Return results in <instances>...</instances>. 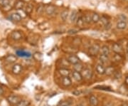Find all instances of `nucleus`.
<instances>
[{
    "label": "nucleus",
    "instance_id": "1",
    "mask_svg": "<svg viewBox=\"0 0 128 106\" xmlns=\"http://www.w3.org/2000/svg\"><path fill=\"white\" fill-rule=\"evenodd\" d=\"M101 48L98 44H94L88 48V54L91 56H96L99 54Z\"/></svg>",
    "mask_w": 128,
    "mask_h": 106
},
{
    "label": "nucleus",
    "instance_id": "2",
    "mask_svg": "<svg viewBox=\"0 0 128 106\" xmlns=\"http://www.w3.org/2000/svg\"><path fill=\"white\" fill-rule=\"evenodd\" d=\"M11 0H0V6L4 12H8L12 9Z\"/></svg>",
    "mask_w": 128,
    "mask_h": 106
},
{
    "label": "nucleus",
    "instance_id": "3",
    "mask_svg": "<svg viewBox=\"0 0 128 106\" xmlns=\"http://www.w3.org/2000/svg\"><path fill=\"white\" fill-rule=\"evenodd\" d=\"M7 100H8L9 103H11L12 105L16 106L18 102L22 100V99H21V98L19 97L18 96H16V95H12V96H9L7 97Z\"/></svg>",
    "mask_w": 128,
    "mask_h": 106
},
{
    "label": "nucleus",
    "instance_id": "4",
    "mask_svg": "<svg viewBox=\"0 0 128 106\" xmlns=\"http://www.w3.org/2000/svg\"><path fill=\"white\" fill-rule=\"evenodd\" d=\"M81 74H82L83 78L86 79V80H90L92 77V71L89 68H83Z\"/></svg>",
    "mask_w": 128,
    "mask_h": 106
},
{
    "label": "nucleus",
    "instance_id": "5",
    "mask_svg": "<svg viewBox=\"0 0 128 106\" xmlns=\"http://www.w3.org/2000/svg\"><path fill=\"white\" fill-rule=\"evenodd\" d=\"M16 54L18 57H22V58H30L32 56L29 51H24V50H17L16 51Z\"/></svg>",
    "mask_w": 128,
    "mask_h": 106
},
{
    "label": "nucleus",
    "instance_id": "6",
    "mask_svg": "<svg viewBox=\"0 0 128 106\" xmlns=\"http://www.w3.org/2000/svg\"><path fill=\"white\" fill-rule=\"evenodd\" d=\"M67 60H68V62L69 64H70L72 65H76L80 62V58H78V56L76 55H73H73L69 56L68 57V58H67Z\"/></svg>",
    "mask_w": 128,
    "mask_h": 106
},
{
    "label": "nucleus",
    "instance_id": "7",
    "mask_svg": "<svg viewBox=\"0 0 128 106\" xmlns=\"http://www.w3.org/2000/svg\"><path fill=\"white\" fill-rule=\"evenodd\" d=\"M71 75L73 76V79L75 80H76L77 82H80V81H82V79H83L81 72H78V71L73 70V72L71 73Z\"/></svg>",
    "mask_w": 128,
    "mask_h": 106
},
{
    "label": "nucleus",
    "instance_id": "8",
    "mask_svg": "<svg viewBox=\"0 0 128 106\" xmlns=\"http://www.w3.org/2000/svg\"><path fill=\"white\" fill-rule=\"evenodd\" d=\"M61 83L64 87H70L72 85V80L71 78L69 76H66V77H62L61 79Z\"/></svg>",
    "mask_w": 128,
    "mask_h": 106
},
{
    "label": "nucleus",
    "instance_id": "9",
    "mask_svg": "<svg viewBox=\"0 0 128 106\" xmlns=\"http://www.w3.org/2000/svg\"><path fill=\"white\" fill-rule=\"evenodd\" d=\"M22 66L18 64H16L13 66L12 69V72L14 74V75H18L22 73Z\"/></svg>",
    "mask_w": 128,
    "mask_h": 106
},
{
    "label": "nucleus",
    "instance_id": "10",
    "mask_svg": "<svg viewBox=\"0 0 128 106\" xmlns=\"http://www.w3.org/2000/svg\"><path fill=\"white\" fill-rule=\"evenodd\" d=\"M96 70L97 74L100 75V76H102L105 74V67L104 66V65L100 63L96 66Z\"/></svg>",
    "mask_w": 128,
    "mask_h": 106
},
{
    "label": "nucleus",
    "instance_id": "11",
    "mask_svg": "<svg viewBox=\"0 0 128 106\" xmlns=\"http://www.w3.org/2000/svg\"><path fill=\"white\" fill-rule=\"evenodd\" d=\"M11 38L14 41H19L22 38V34L18 31H14L11 34Z\"/></svg>",
    "mask_w": 128,
    "mask_h": 106
},
{
    "label": "nucleus",
    "instance_id": "12",
    "mask_svg": "<svg viewBox=\"0 0 128 106\" xmlns=\"http://www.w3.org/2000/svg\"><path fill=\"white\" fill-rule=\"evenodd\" d=\"M112 51H114L115 54H120L122 53V47L118 43H114L112 44Z\"/></svg>",
    "mask_w": 128,
    "mask_h": 106
},
{
    "label": "nucleus",
    "instance_id": "13",
    "mask_svg": "<svg viewBox=\"0 0 128 106\" xmlns=\"http://www.w3.org/2000/svg\"><path fill=\"white\" fill-rule=\"evenodd\" d=\"M58 74L62 76V77H66V76H69L70 74H71V72L70 70L67 68H60L58 69Z\"/></svg>",
    "mask_w": 128,
    "mask_h": 106
},
{
    "label": "nucleus",
    "instance_id": "14",
    "mask_svg": "<svg viewBox=\"0 0 128 106\" xmlns=\"http://www.w3.org/2000/svg\"><path fill=\"white\" fill-rule=\"evenodd\" d=\"M22 16L20 15L18 13H14V14H11L10 16H9V18L12 21V22H19L22 21Z\"/></svg>",
    "mask_w": 128,
    "mask_h": 106
},
{
    "label": "nucleus",
    "instance_id": "15",
    "mask_svg": "<svg viewBox=\"0 0 128 106\" xmlns=\"http://www.w3.org/2000/svg\"><path fill=\"white\" fill-rule=\"evenodd\" d=\"M25 2L24 0H16L14 3V9L16 10H20L22 9L24 6Z\"/></svg>",
    "mask_w": 128,
    "mask_h": 106
},
{
    "label": "nucleus",
    "instance_id": "16",
    "mask_svg": "<svg viewBox=\"0 0 128 106\" xmlns=\"http://www.w3.org/2000/svg\"><path fill=\"white\" fill-rule=\"evenodd\" d=\"M56 10V8L54 5L50 4L48 6H47L46 8V14L48 15H52L55 13Z\"/></svg>",
    "mask_w": 128,
    "mask_h": 106
},
{
    "label": "nucleus",
    "instance_id": "17",
    "mask_svg": "<svg viewBox=\"0 0 128 106\" xmlns=\"http://www.w3.org/2000/svg\"><path fill=\"white\" fill-rule=\"evenodd\" d=\"M89 102H90V104L92 106H98L99 100H98V98L96 97V96L91 95L89 98Z\"/></svg>",
    "mask_w": 128,
    "mask_h": 106
},
{
    "label": "nucleus",
    "instance_id": "18",
    "mask_svg": "<svg viewBox=\"0 0 128 106\" xmlns=\"http://www.w3.org/2000/svg\"><path fill=\"white\" fill-rule=\"evenodd\" d=\"M99 60H100V64H102L104 65L105 64H108L109 62V60H110L109 56H106L101 54L100 56H99Z\"/></svg>",
    "mask_w": 128,
    "mask_h": 106
},
{
    "label": "nucleus",
    "instance_id": "19",
    "mask_svg": "<svg viewBox=\"0 0 128 106\" xmlns=\"http://www.w3.org/2000/svg\"><path fill=\"white\" fill-rule=\"evenodd\" d=\"M16 60H17L16 56L13 55V54H9V55L7 56L6 57V58H5L6 62L9 63V64H13L14 62H16Z\"/></svg>",
    "mask_w": 128,
    "mask_h": 106
},
{
    "label": "nucleus",
    "instance_id": "20",
    "mask_svg": "<svg viewBox=\"0 0 128 106\" xmlns=\"http://www.w3.org/2000/svg\"><path fill=\"white\" fill-rule=\"evenodd\" d=\"M78 12L76 10H73L70 16V20L72 23H76L78 20Z\"/></svg>",
    "mask_w": 128,
    "mask_h": 106
},
{
    "label": "nucleus",
    "instance_id": "21",
    "mask_svg": "<svg viewBox=\"0 0 128 106\" xmlns=\"http://www.w3.org/2000/svg\"><path fill=\"white\" fill-rule=\"evenodd\" d=\"M115 71V69L113 66H108L107 68H105V75L108 76H110L112 75H113Z\"/></svg>",
    "mask_w": 128,
    "mask_h": 106
},
{
    "label": "nucleus",
    "instance_id": "22",
    "mask_svg": "<svg viewBox=\"0 0 128 106\" xmlns=\"http://www.w3.org/2000/svg\"><path fill=\"white\" fill-rule=\"evenodd\" d=\"M128 26V24H127V22H121L120 21L117 23V25H116V27L119 30H124Z\"/></svg>",
    "mask_w": 128,
    "mask_h": 106
},
{
    "label": "nucleus",
    "instance_id": "23",
    "mask_svg": "<svg viewBox=\"0 0 128 106\" xmlns=\"http://www.w3.org/2000/svg\"><path fill=\"white\" fill-rule=\"evenodd\" d=\"M101 53L102 54H104L106 56H109L110 54V49L109 48V46H107V45H104L101 47Z\"/></svg>",
    "mask_w": 128,
    "mask_h": 106
},
{
    "label": "nucleus",
    "instance_id": "24",
    "mask_svg": "<svg viewBox=\"0 0 128 106\" xmlns=\"http://www.w3.org/2000/svg\"><path fill=\"white\" fill-rule=\"evenodd\" d=\"M83 65L80 62L77 64L73 65V70L78 71V72H82V70H83Z\"/></svg>",
    "mask_w": 128,
    "mask_h": 106
},
{
    "label": "nucleus",
    "instance_id": "25",
    "mask_svg": "<svg viewBox=\"0 0 128 106\" xmlns=\"http://www.w3.org/2000/svg\"><path fill=\"white\" fill-rule=\"evenodd\" d=\"M68 14L69 12L68 10H67V9L64 10V11H63V12H61V14H60V18H61V19H62L64 22H66V21L67 20V18L68 17Z\"/></svg>",
    "mask_w": 128,
    "mask_h": 106
},
{
    "label": "nucleus",
    "instance_id": "26",
    "mask_svg": "<svg viewBox=\"0 0 128 106\" xmlns=\"http://www.w3.org/2000/svg\"><path fill=\"white\" fill-rule=\"evenodd\" d=\"M100 16L99 14H97V13L92 14V22L93 23L97 24L98 22H100Z\"/></svg>",
    "mask_w": 128,
    "mask_h": 106
},
{
    "label": "nucleus",
    "instance_id": "27",
    "mask_svg": "<svg viewBox=\"0 0 128 106\" xmlns=\"http://www.w3.org/2000/svg\"><path fill=\"white\" fill-rule=\"evenodd\" d=\"M44 9H45V6L43 4H38L36 8V13L38 14H41L43 12H44Z\"/></svg>",
    "mask_w": 128,
    "mask_h": 106
},
{
    "label": "nucleus",
    "instance_id": "28",
    "mask_svg": "<svg viewBox=\"0 0 128 106\" xmlns=\"http://www.w3.org/2000/svg\"><path fill=\"white\" fill-rule=\"evenodd\" d=\"M33 8H34L33 7V5L31 3H28L26 5V8H25V12L27 14H30L32 12V11H33Z\"/></svg>",
    "mask_w": 128,
    "mask_h": 106
},
{
    "label": "nucleus",
    "instance_id": "29",
    "mask_svg": "<svg viewBox=\"0 0 128 106\" xmlns=\"http://www.w3.org/2000/svg\"><path fill=\"white\" fill-rule=\"evenodd\" d=\"M84 23H85V22H84L83 17H82V16L78 17V20H77V22H76V25H77L78 26H79V27H82V26H84Z\"/></svg>",
    "mask_w": 128,
    "mask_h": 106
},
{
    "label": "nucleus",
    "instance_id": "30",
    "mask_svg": "<svg viewBox=\"0 0 128 106\" xmlns=\"http://www.w3.org/2000/svg\"><path fill=\"white\" fill-rule=\"evenodd\" d=\"M30 105V102L27 100H22L16 105V106H28Z\"/></svg>",
    "mask_w": 128,
    "mask_h": 106
},
{
    "label": "nucleus",
    "instance_id": "31",
    "mask_svg": "<svg viewBox=\"0 0 128 106\" xmlns=\"http://www.w3.org/2000/svg\"><path fill=\"white\" fill-rule=\"evenodd\" d=\"M83 19H84V22H85V23L88 24H90L92 22V16L90 15H89V14H86L84 17H83Z\"/></svg>",
    "mask_w": 128,
    "mask_h": 106
},
{
    "label": "nucleus",
    "instance_id": "32",
    "mask_svg": "<svg viewBox=\"0 0 128 106\" xmlns=\"http://www.w3.org/2000/svg\"><path fill=\"white\" fill-rule=\"evenodd\" d=\"M100 21L101 22H102V24L104 25V26H106V25H108L109 23H110L109 19L107 18L106 16H102V17H100Z\"/></svg>",
    "mask_w": 128,
    "mask_h": 106
},
{
    "label": "nucleus",
    "instance_id": "33",
    "mask_svg": "<svg viewBox=\"0 0 128 106\" xmlns=\"http://www.w3.org/2000/svg\"><path fill=\"white\" fill-rule=\"evenodd\" d=\"M113 60L115 62H120L121 60H122V56L120 55V54H115L113 56Z\"/></svg>",
    "mask_w": 128,
    "mask_h": 106
},
{
    "label": "nucleus",
    "instance_id": "34",
    "mask_svg": "<svg viewBox=\"0 0 128 106\" xmlns=\"http://www.w3.org/2000/svg\"><path fill=\"white\" fill-rule=\"evenodd\" d=\"M113 76L115 79H120L122 78V73L120 70H115Z\"/></svg>",
    "mask_w": 128,
    "mask_h": 106
},
{
    "label": "nucleus",
    "instance_id": "35",
    "mask_svg": "<svg viewBox=\"0 0 128 106\" xmlns=\"http://www.w3.org/2000/svg\"><path fill=\"white\" fill-rule=\"evenodd\" d=\"M96 89H98V90H108V91H112L111 88L110 87H107V86H96L95 87Z\"/></svg>",
    "mask_w": 128,
    "mask_h": 106
},
{
    "label": "nucleus",
    "instance_id": "36",
    "mask_svg": "<svg viewBox=\"0 0 128 106\" xmlns=\"http://www.w3.org/2000/svg\"><path fill=\"white\" fill-rule=\"evenodd\" d=\"M118 18H119L120 21L125 22H127V20H128V17L124 14H120L119 16H118Z\"/></svg>",
    "mask_w": 128,
    "mask_h": 106
},
{
    "label": "nucleus",
    "instance_id": "37",
    "mask_svg": "<svg viewBox=\"0 0 128 106\" xmlns=\"http://www.w3.org/2000/svg\"><path fill=\"white\" fill-rule=\"evenodd\" d=\"M71 106V102L68 101V100H65V101L60 102L59 106Z\"/></svg>",
    "mask_w": 128,
    "mask_h": 106
},
{
    "label": "nucleus",
    "instance_id": "38",
    "mask_svg": "<svg viewBox=\"0 0 128 106\" xmlns=\"http://www.w3.org/2000/svg\"><path fill=\"white\" fill-rule=\"evenodd\" d=\"M81 93H82V91H81V90H75L72 91V94L74 95V96H80Z\"/></svg>",
    "mask_w": 128,
    "mask_h": 106
},
{
    "label": "nucleus",
    "instance_id": "39",
    "mask_svg": "<svg viewBox=\"0 0 128 106\" xmlns=\"http://www.w3.org/2000/svg\"><path fill=\"white\" fill-rule=\"evenodd\" d=\"M78 32V31L76 30V29H70L68 32V34H77Z\"/></svg>",
    "mask_w": 128,
    "mask_h": 106
},
{
    "label": "nucleus",
    "instance_id": "40",
    "mask_svg": "<svg viewBox=\"0 0 128 106\" xmlns=\"http://www.w3.org/2000/svg\"><path fill=\"white\" fill-rule=\"evenodd\" d=\"M103 106H113V103H112V102L108 101V102H105Z\"/></svg>",
    "mask_w": 128,
    "mask_h": 106
},
{
    "label": "nucleus",
    "instance_id": "41",
    "mask_svg": "<svg viewBox=\"0 0 128 106\" xmlns=\"http://www.w3.org/2000/svg\"><path fill=\"white\" fill-rule=\"evenodd\" d=\"M105 28L106 30H109L110 28H111V24L109 23L108 25H106V26H105Z\"/></svg>",
    "mask_w": 128,
    "mask_h": 106
},
{
    "label": "nucleus",
    "instance_id": "42",
    "mask_svg": "<svg viewBox=\"0 0 128 106\" xmlns=\"http://www.w3.org/2000/svg\"><path fill=\"white\" fill-rule=\"evenodd\" d=\"M4 92V89L0 86V96H2Z\"/></svg>",
    "mask_w": 128,
    "mask_h": 106
},
{
    "label": "nucleus",
    "instance_id": "43",
    "mask_svg": "<svg viewBox=\"0 0 128 106\" xmlns=\"http://www.w3.org/2000/svg\"><path fill=\"white\" fill-rule=\"evenodd\" d=\"M121 106H128V102H124L121 105Z\"/></svg>",
    "mask_w": 128,
    "mask_h": 106
},
{
    "label": "nucleus",
    "instance_id": "44",
    "mask_svg": "<svg viewBox=\"0 0 128 106\" xmlns=\"http://www.w3.org/2000/svg\"><path fill=\"white\" fill-rule=\"evenodd\" d=\"M125 83L128 85V77H126V78H125Z\"/></svg>",
    "mask_w": 128,
    "mask_h": 106
},
{
    "label": "nucleus",
    "instance_id": "45",
    "mask_svg": "<svg viewBox=\"0 0 128 106\" xmlns=\"http://www.w3.org/2000/svg\"><path fill=\"white\" fill-rule=\"evenodd\" d=\"M77 106H85L84 105H82V104H78V105H77Z\"/></svg>",
    "mask_w": 128,
    "mask_h": 106
},
{
    "label": "nucleus",
    "instance_id": "46",
    "mask_svg": "<svg viewBox=\"0 0 128 106\" xmlns=\"http://www.w3.org/2000/svg\"><path fill=\"white\" fill-rule=\"evenodd\" d=\"M126 51H127V53L128 54V45L127 46V48H126Z\"/></svg>",
    "mask_w": 128,
    "mask_h": 106
},
{
    "label": "nucleus",
    "instance_id": "47",
    "mask_svg": "<svg viewBox=\"0 0 128 106\" xmlns=\"http://www.w3.org/2000/svg\"><path fill=\"white\" fill-rule=\"evenodd\" d=\"M124 1H126L127 2H128V0H124Z\"/></svg>",
    "mask_w": 128,
    "mask_h": 106
}]
</instances>
